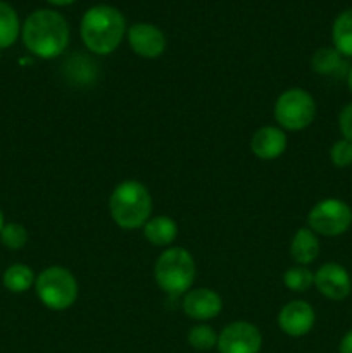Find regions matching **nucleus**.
Returning a JSON list of instances; mask_svg holds the SVG:
<instances>
[{"instance_id": "bb28decb", "label": "nucleus", "mask_w": 352, "mask_h": 353, "mask_svg": "<svg viewBox=\"0 0 352 353\" xmlns=\"http://www.w3.org/2000/svg\"><path fill=\"white\" fill-rule=\"evenodd\" d=\"M347 85H349V90H351V93H352V68L349 69V72H347Z\"/></svg>"}, {"instance_id": "ddd939ff", "label": "nucleus", "mask_w": 352, "mask_h": 353, "mask_svg": "<svg viewBox=\"0 0 352 353\" xmlns=\"http://www.w3.org/2000/svg\"><path fill=\"white\" fill-rule=\"evenodd\" d=\"M252 154L262 161L278 159L286 150V134L282 128L264 126L254 133L251 140Z\"/></svg>"}, {"instance_id": "5701e85b", "label": "nucleus", "mask_w": 352, "mask_h": 353, "mask_svg": "<svg viewBox=\"0 0 352 353\" xmlns=\"http://www.w3.org/2000/svg\"><path fill=\"white\" fill-rule=\"evenodd\" d=\"M330 159L331 164L335 168H349L352 164V143L349 140H338L331 145L330 148Z\"/></svg>"}, {"instance_id": "412c9836", "label": "nucleus", "mask_w": 352, "mask_h": 353, "mask_svg": "<svg viewBox=\"0 0 352 353\" xmlns=\"http://www.w3.org/2000/svg\"><path fill=\"white\" fill-rule=\"evenodd\" d=\"M283 283L292 292H307L314 285V272L304 265H295L285 271Z\"/></svg>"}, {"instance_id": "4468645a", "label": "nucleus", "mask_w": 352, "mask_h": 353, "mask_svg": "<svg viewBox=\"0 0 352 353\" xmlns=\"http://www.w3.org/2000/svg\"><path fill=\"white\" fill-rule=\"evenodd\" d=\"M290 254L299 265H307L314 262L320 255V240L317 234L309 228H300L293 234L290 243Z\"/></svg>"}, {"instance_id": "0eeeda50", "label": "nucleus", "mask_w": 352, "mask_h": 353, "mask_svg": "<svg viewBox=\"0 0 352 353\" xmlns=\"http://www.w3.org/2000/svg\"><path fill=\"white\" fill-rule=\"evenodd\" d=\"M307 224L321 236H342L352 226V209L340 199H324L309 210Z\"/></svg>"}, {"instance_id": "423d86ee", "label": "nucleus", "mask_w": 352, "mask_h": 353, "mask_svg": "<svg viewBox=\"0 0 352 353\" xmlns=\"http://www.w3.org/2000/svg\"><path fill=\"white\" fill-rule=\"evenodd\" d=\"M314 117H316V102L306 90L290 88L276 100L275 119L283 130H306L313 124Z\"/></svg>"}, {"instance_id": "dca6fc26", "label": "nucleus", "mask_w": 352, "mask_h": 353, "mask_svg": "<svg viewBox=\"0 0 352 353\" xmlns=\"http://www.w3.org/2000/svg\"><path fill=\"white\" fill-rule=\"evenodd\" d=\"M311 68L314 72L323 76H340L345 71L344 55L333 47H323L311 59Z\"/></svg>"}, {"instance_id": "6ab92c4d", "label": "nucleus", "mask_w": 352, "mask_h": 353, "mask_svg": "<svg viewBox=\"0 0 352 353\" xmlns=\"http://www.w3.org/2000/svg\"><path fill=\"white\" fill-rule=\"evenodd\" d=\"M21 31L17 12L7 2L0 0V50L10 47L17 40Z\"/></svg>"}, {"instance_id": "a878e982", "label": "nucleus", "mask_w": 352, "mask_h": 353, "mask_svg": "<svg viewBox=\"0 0 352 353\" xmlns=\"http://www.w3.org/2000/svg\"><path fill=\"white\" fill-rule=\"evenodd\" d=\"M48 3H52V6H69V3H72L75 0H47Z\"/></svg>"}, {"instance_id": "cd10ccee", "label": "nucleus", "mask_w": 352, "mask_h": 353, "mask_svg": "<svg viewBox=\"0 0 352 353\" xmlns=\"http://www.w3.org/2000/svg\"><path fill=\"white\" fill-rule=\"evenodd\" d=\"M3 226H6V224H3V214H2V210H0V231H2Z\"/></svg>"}, {"instance_id": "393cba45", "label": "nucleus", "mask_w": 352, "mask_h": 353, "mask_svg": "<svg viewBox=\"0 0 352 353\" xmlns=\"http://www.w3.org/2000/svg\"><path fill=\"white\" fill-rule=\"evenodd\" d=\"M338 353H352V330L344 334L338 345Z\"/></svg>"}, {"instance_id": "1a4fd4ad", "label": "nucleus", "mask_w": 352, "mask_h": 353, "mask_svg": "<svg viewBox=\"0 0 352 353\" xmlns=\"http://www.w3.org/2000/svg\"><path fill=\"white\" fill-rule=\"evenodd\" d=\"M314 286L328 300L342 302L352 292V278L347 269L337 262H326L314 272Z\"/></svg>"}, {"instance_id": "6e6552de", "label": "nucleus", "mask_w": 352, "mask_h": 353, "mask_svg": "<svg viewBox=\"0 0 352 353\" xmlns=\"http://www.w3.org/2000/svg\"><path fill=\"white\" fill-rule=\"evenodd\" d=\"M219 353H259L262 347V334L252 323L237 321L217 334Z\"/></svg>"}, {"instance_id": "9d476101", "label": "nucleus", "mask_w": 352, "mask_h": 353, "mask_svg": "<svg viewBox=\"0 0 352 353\" xmlns=\"http://www.w3.org/2000/svg\"><path fill=\"white\" fill-rule=\"evenodd\" d=\"M314 323H316L314 309L304 300H293L286 303L278 314L280 330L292 338L306 336L314 327Z\"/></svg>"}, {"instance_id": "4be33fe9", "label": "nucleus", "mask_w": 352, "mask_h": 353, "mask_svg": "<svg viewBox=\"0 0 352 353\" xmlns=\"http://www.w3.org/2000/svg\"><path fill=\"white\" fill-rule=\"evenodd\" d=\"M0 241L6 245L9 250H21L28 241V231L23 224L9 223L0 231Z\"/></svg>"}, {"instance_id": "9b49d317", "label": "nucleus", "mask_w": 352, "mask_h": 353, "mask_svg": "<svg viewBox=\"0 0 352 353\" xmlns=\"http://www.w3.org/2000/svg\"><path fill=\"white\" fill-rule=\"evenodd\" d=\"M128 41L131 50L144 59H155L164 54L166 37L157 26L148 23H137L128 30Z\"/></svg>"}, {"instance_id": "f3484780", "label": "nucleus", "mask_w": 352, "mask_h": 353, "mask_svg": "<svg viewBox=\"0 0 352 353\" xmlns=\"http://www.w3.org/2000/svg\"><path fill=\"white\" fill-rule=\"evenodd\" d=\"M333 48H337L344 57L352 59V9L338 14L331 28Z\"/></svg>"}, {"instance_id": "aec40b11", "label": "nucleus", "mask_w": 352, "mask_h": 353, "mask_svg": "<svg viewBox=\"0 0 352 353\" xmlns=\"http://www.w3.org/2000/svg\"><path fill=\"white\" fill-rule=\"evenodd\" d=\"M186 340H188L190 347L195 348V350L207 352L213 350L217 345V334L216 331L211 326H207V324H199V326H193L192 330H190Z\"/></svg>"}, {"instance_id": "39448f33", "label": "nucleus", "mask_w": 352, "mask_h": 353, "mask_svg": "<svg viewBox=\"0 0 352 353\" xmlns=\"http://www.w3.org/2000/svg\"><path fill=\"white\" fill-rule=\"evenodd\" d=\"M35 290L47 309L66 310L78 299V281L69 269L52 265L43 269L35 281Z\"/></svg>"}, {"instance_id": "2eb2a0df", "label": "nucleus", "mask_w": 352, "mask_h": 353, "mask_svg": "<svg viewBox=\"0 0 352 353\" xmlns=\"http://www.w3.org/2000/svg\"><path fill=\"white\" fill-rule=\"evenodd\" d=\"M144 236L155 247H168L178 236V226L169 216L150 217L144 226Z\"/></svg>"}, {"instance_id": "b1692460", "label": "nucleus", "mask_w": 352, "mask_h": 353, "mask_svg": "<svg viewBox=\"0 0 352 353\" xmlns=\"http://www.w3.org/2000/svg\"><path fill=\"white\" fill-rule=\"evenodd\" d=\"M338 128L344 137V140H349L352 143V102L347 103L344 109L340 110L338 116Z\"/></svg>"}, {"instance_id": "f03ea898", "label": "nucleus", "mask_w": 352, "mask_h": 353, "mask_svg": "<svg viewBox=\"0 0 352 353\" xmlns=\"http://www.w3.org/2000/svg\"><path fill=\"white\" fill-rule=\"evenodd\" d=\"M79 33L90 52L97 55L113 54L126 33V19L116 7L100 3L83 14Z\"/></svg>"}, {"instance_id": "a211bd4d", "label": "nucleus", "mask_w": 352, "mask_h": 353, "mask_svg": "<svg viewBox=\"0 0 352 353\" xmlns=\"http://www.w3.org/2000/svg\"><path fill=\"white\" fill-rule=\"evenodd\" d=\"M2 281L9 292L24 293L35 285L37 278H35V272L31 268L24 264H14L6 269Z\"/></svg>"}, {"instance_id": "20e7f679", "label": "nucleus", "mask_w": 352, "mask_h": 353, "mask_svg": "<svg viewBox=\"0 0 352 353\" xmlns=\"http://www.w3.org/2000/svg\"><path fill=\"white\" fill-rule=\"evenodd\" d=\"M154 276L162 292L171 296L183 295L195 279V262L192 254L179 247L168 248L157 257Z\"/></svg>"}, {"instance_id": "f257e3e1", "label": "nucleus", "mask_w": 352, "mask_h": 353, "mask_svg": "<svg viewBox=\"0 0 352 353\" xmlns=\"http://www.w3.org/2000/svg\"><path fill=\"white\" fill-rule=\"evenodd\" d=\"M24 47L40 59L59 57L69 41L68 21L50 9L35 10L23 26Z\"/></svg>"}, {"instance_id": "7ed1b4c3", "label": "nucleus", "mask_w": 352, "mask_h": 353, "mask_svg": "<svg viewBox=\"0 0 352 353\" xmlns=\"http://www.w3.org/2000/svg\"><path fill=\"white\" fill-rule=\"evenodd\" d=\"M109 212L123 230L144 228L152 214V196L147 186L135 179L119 183L109 199Z\"/></svg>"}, {"instance_id": "f8f14e48", "label": "nucleus", "mask_w": 352, "mask_h": 353, "mask_svg": "<svg viewBox=\"0 0 352 353\" xmlns=\"http://www.w3.org/2000/svg\"><path fill=\"white\" fill-rule=\"evenodd\" d=\"M223 309V300L209 288H195L185 293L183 312L195 321H209Z\"/></svg>"}]
</instances>
